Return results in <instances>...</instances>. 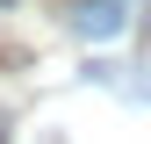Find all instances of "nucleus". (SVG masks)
Listing matches in <instances>:
<instances>
[{
    "label": "nucleus",
    "instance_id": "1",
    "mask_svg": "<svg viewBox=\"0 0 151 144\" xmlns=\"http://www.w3.org/2000/svg\"><path fill=\"white\" fill-rule=\"evenodd\" d=\"M129 14H137V0H72L65 29L79 36V43H108V36L129 29Z\"/></svg>",
    "mask_w": 151,
    "mask_h": 144
},
{
    "label": "nucleus",
    "instance_id": "2",
    "mask_svg": "<svg viewBox=\"0 0 151 144\" xmlns=\"http://www.w3.org/2000/svg\"><path fill=\"white\" fill-rule=\"evenodd\" d=\"M0 7H7V0H0Z\"/></svg>",
    "mask_w": 151,
    "mask_h": 144
}]
</instances>
